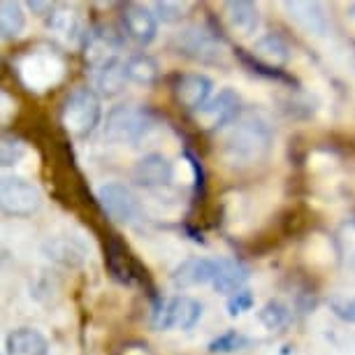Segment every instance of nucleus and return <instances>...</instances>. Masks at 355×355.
I'll list each match as a JSON object with an SVG mask.
<instances>
[{
    "mask_svg": "<svg viewBox=\"0 0 355 355\" xmlns=\"http://www.w3.org/2000/svg\"><path fill=\"white\" fill-rule=\"evenodd\" d=\"M272 128L258 114H244L223 137V160L232 167H253L270 156Z\"/></svg>",
    "mask_w": 355,
    "mask_h": 355,
    "instance_id": "f257e3e1",
    "label": "nucleus"
},
{
    "mask_svg": "<svg viewBox=\"0 0 355 355\" xmlns=\"http://www.w3.org/2000/svg\"><path fill=\"white\" fill-rule=\"evenodd\" d=\"M100 121V100L91 89H75L61 105V123L70 137L82 139L91 135Z\"/></svg>",
    "mask_w": 355,
    "mask_h": 355,
    "instance_id": "f03ea898",
    "label": "nucleus"
},
{
    "mask_svg": "<svg viewBox=\"0 0 355 355\" xmlns=\"http://www.w3.org/2000/svg\"><path fill=\"white\" fill-rule=\"evenodd\" d=\"M153 125V114L142 105H116L112 107L105 121V135L112 142H137Z\"/></svg>",
    "mask_w": 355,
    "mask_h": 355,
    "instance_id": "7ed1b4c3",
    "label": "nucleus"
},
{
    "mask_svg": "<svg viewBox=\"0 0 355 355\" xmlns=\"http://www.w3.org/2000/svg\"><path fill=\"white\" fill-rule=\"evenodd\" d=\"M179 53L193 58L200 63H209L216 65L223 61V40L218 37V33H214L205 26H189L182 33H177L174 37Z\"/></svg>",
    "mask_w": 355,
    "mask_h": 355,
    "instance_id": "20e7f679",
    "label": "nucleus"
},
{
    "mask_svg": "<svg viewBox=\"0 0 355 355\" xmlns=\"http://www.w3.org/2000/svg\"><path fill=\"white\" fill-rule=\"evenodd\" d=\"M19 75H21L26 86L35 91H44L56 82H61L63 61L49 49H31L19 61Z\"/></svg>",
    "mask_w": 355,
    "mask_h": 355,
    "instance_id": "39448f33",
    "label": "nucleus"
},
{
    "mask_svg": "<svg viewBox=\"0 0 355 355\" xmlns=\"http://www.w3.org/2000/svg\"><path fill=\"white\" fill-rule=\"evenodd\" d=\"M84 61L96 70H103L107 65L119 61V53L123 49V37L116 28L107 24H98L89 28L86 40L82 44Z\"/></svg>",
    "mask_w": 355,
    "mask_h": 355,
    "instance_id": "423d86ee",
    "label": "nucleus"
},
{
    "mask_svg": "<svg viewBox=\"0 0 355 355\" xmlns=\"http://www.w3.org/2000/svg\"><path fill=\"white\" fill-rule=\"evenodd\" d=\"M202 318V304L193 297H170L158 300L156 309H153L151 325L153 330H191Z\"/></svg>",
    "mask_w": 355,
    "mask_h": 355,
    "instance_id": "0eeeda50",
    "label": "nucleus"
},
{
    "mask_svg": "<svg viewBox=\"0 0 355 355\" xmlns=\"http://www.w3.org/2000/svg\"><path fill=\"white\" fill-rule=\"evenodd\" d=\"M0 205L3 211L10 216H33L40 205H42V196L35 184H31L24 177H5L3 186H0Z\"/></svg>",
    "mask_w": 355,
    "mask_h": 355,
    "instance_id": "6e6552de",
    "label": "nucleus"
},
{
    "mask_svg": "<svg viewBox=\"0 0 355 355\" xmlns=\"http://www.w3.org/2000/svg\"><path fill=\"white\" fill-rule=\"evenodd\" d=\"M239 105L242 100L232 89H223L216 98H211L205 107H200L198 112H193V119L202 130H218L227 123L237 121Z\"/></svg>",
    "mask_w": 355,
    "mask_h": 355,
    "instance_id": "1a4fd4ad",
    "label": "nucleus"
},
{
    "mask_svg": "<svg viewBox=\"0 0 355 355\" xmlns=\"http://www.w3.org/2000/svg\"><path fill=\"white\" fill-rule=\"evenodd\" d=\"M98 202L103 211L116 223H132L139 218V202L132 196L128 186L123 184H105L98 191Z\"/></svg>",
    "mask_w": 355,
    "mask_h": 355,
    "instance_id": "9d476101",
    "label": "nucleus"
},
{
    "mask_svg": "<svg viewBox=\"0 0 355 355\" xmlns=\"http://www.w3.org/2000/svg\"><path fill=\"white\" fill-rule=\"evenodd\" d=\"M211 79L207 75H198V72H191V75H182L174 79L172 84V93L174 100L189 112H198L200 107H205L211 100Z\"/></svg>",
    "mask_w": 355,
    "mask_h": 355,
    "instance_id": "9b49d317",
    "label": "nucleus"
},
{
    "mask_svg": "<svg viewBox=\"0 0 355 355\" xmlns=\"http://www.w3.org/2000/svg\"><path fill=\"white\" fill-rule=\"evenodd\" d=\"M121 24H123L125 35L130 40H135L137 44H151L153 40H156L158 19L149 8H144V5H137V3L123 5Z\"/></svg>",
    "mask_w": 355,
    "mask_h": 355,
    "instance_id": "f8f14e48",
    "label": "nucleus"
},
{
    "mask_svg": "<svg viewBox=\"0 0 355 355\" xmlns=\"http://www.w3.org/2000/svg\"><path fill=\"white\" fill-rule=\"evenodd\" d=\"M46 26L53 33V37L61 40L65 46H77L84 44L86 40V31L84 21L79 17V12L72 8H56L49 12V19H46Z\"/></svg>",
    "mask_w": 355,
    "mask_h": 355,
    "instance_id": "ddd939ff",
    "label": "nucleus"
},
{
    "mask_svg": "<svg viewBox=\"0 0 355 355\" xmlns=\"http://www.w3.org/2000/svg\"><path fill=\"white\" fill-rule=\"evenodd\" d=\"M105 263H107V270L112 272V277L121 284H132L135 279H142V270H139L137 260L130 258L128 249L123 246V242L119 237L110 234L107 237V244H105Z\"/></svg>",
    "mask_w": 355,
    "mask_h": 355,
    "instance_id": "4468645a",
    "label": "nucleus"
},
{
    "mask_svg": "<svg viewBox=\"0 0 355 355\" xmlns=\"http://www.w3.org/2000/svg\"><path fill=\"white\" fill-rule=\"evenodd\" d=\"M174 177L172 160L163 156V153H149V156L139 158L135 170H132V179L144 186V189H156V186H167Z\"/></svg>",
    "mask_w": 355,
    "mask_h": 355,
    "instance_id": "2eb2a0df",
    "label": "nucleus"
},
{
    "mask_svg": "<svg viewBox=\"0 0 355 355\" xmlns=\"http://www.w3.org/2000/svg\"><path fill=\"white\" fill-rule=\"evenodd\" d=\"M284 10L288 12L291 21H295L302 31L313 35H325L327 33V17L320 3H306V0H286Z\"/></svg>",
    "mask_w": 355,
    "mask_h": 355,
    "instance_id": "dca6fc26",
    "label": "nucleus"
},
{
    "mask_svg": "<svg viewBox=\"0 0 355 355\" xmlns=\"http://www.w3.org/2000/svg\"><path fill=\"white\" fill-rule=\"evenodd\" d=\"M216 267H218V263L211 258H189L172 272V284L177 288L214 284Z\"/></svg>",
    "mask_w": 355,
    "mask_h": 355,
    "instance_id": "f3484780",
    "label": "nucleus"
},
{
    "mask_svg": "<svg viewBox=\"0 0 355 355\" xmlns=\"http://www.w3.org/2000/svg\"><path fill=\"white\" fill-rule=\"evenodd\" d=\"M5 351L8 355H49V341L37 330L19 327V330L8 334Z\"/></svg>",
    "mask_w": 355,
    "mask_h": 355,
    "instance_id": "a211bd4d",
    "label": "nucleus"
},
{
    "mask_svg": "<svg viewBox=\"0 0 355 355\" xmlns=\"http://www.w3.org/2000/svg\"><path fill=\"white\" fill-rule=\"evenodd\" d=\"M218 267H216V277H214V288L218 293H225V295H234L242 291V286L246 284L249 279V270L239 263L237 258H220L216 260Z\"/></svg>",
    "mask_w": 355,
    "mask_h": 355,
    "instance_id": "6ab92c4d",
    "label": "nucleus"
},
{
    "mask_svg": "<svg viewBox=\"0 0 355 355\" xmlns=\"http://www.w3.org/2000/svg\"><path fill=\"white\" fill-rule=\"evenodd\" d=\"M253 56L258 58L260 63L270 65V68H284V65L291 61V46L279 33H270V35L260 37L256 46H253Z\"/></svg>",
    "mask_w": 355,
    "mask_h": 355,
    "instance_id": "aec40b11",
    "label": "nucleus"
},
{
    "mask_svg": "<svg viewBox=\"0 0 355 355\" xmlns=\"http://www.w3.org/2000/svg\"><path fill=\"white\" fill-rule=\"evenodd\" d=\"M223 15L230 24L232 31H237L239 35H251L258 28V8L249 0H232V3L223 5Z\"/></svg>",
    "mask_w": 355,
    "mask_h": 355,
    "instance_id": "412c9836",
    "label": "nucleus"
},
{
    "mask_svg": "<svg viewBox=\"0 0 355 355\" xmlns=\"http://www.w3.org/2000/svg\"><path fill=\"white\" fill-rule=\"evenodd\" d=\"M125 75H128V82L137 84V86H151L158 82L160 68L156 63V58L149 56V53H135L125 61Z\"/></svg>",
    "mask_w": 355,
    "mask_h": 355,
    "instance_id": "4be33fe9",
    "label": "nucleus"
},
{
    "mask_svg": "<svg viewBox=\"0 0 355 355\" xmlns=\"http://www.w3.org/2000/svg\"><path fill=\"white\" fill-rule=\"evenodd\" d=\"M26 28V12L24 5L17 0H3L0 3V33L5 40L19 37Z\"/></svg>",
    "mask_w": 355,
    "mask_h": 355,
    "instance_id": "5701e85b",
    "label": "nucleus"
},
{
    "mask_svg": "<svg viewBox=\"0 0 355 355\" xmlns=\"http://www.w3.org/2000/svg\"><path fill=\"white\" fill-rule=\"evenodd\" d=\"M125 82H128V75H125V63L121 61L107 65L98 75V89L103 96H116V93H121Z\"/></svg>",
    "mask_w": 355,
    "mask_h": 355,
    "instance_id": "b1692460",
    "label": "nucleus"
},
{
    "mask_svg": "<svg viewBox=\"0 0 355 355\" xmlns=\"http://www.w3.org/2000/svg\"><path fill=\"white\" fill-rule=\"evenodd\" d=\"M46 253L49 258L53 260H61L65 265H79L84 260V251L72 242V239H65V237H56L51 242H46Z\"/></svg>",
    "mask_w": 355,
    "mask_h": 355,
    "instance_id": "393cba45",
    "label": "nucleus"
},
{
    "mask_svg": "<svg viewBox=\"0 0 355 355\" xmlns=\"http://www.w3.org/2000/svg\"><path fill=\"white\" fill-rule=\"evenodd\" d=\"M237 56H239V61H242L244 65H249V68L256 72V75L260 77H265V79H274V82H284V84H297L291 75H286L284 70H279V68H270V65H265V63H260L253 53H244V49H237Z\"/></svg>",
    "mask_w": 355,
    "mask_h": 355,
    "instance_id": "a878e982",
    "label": "nucleus"
},
{
    "mask_svg": "<svg viewBox=\"0 0 355 355\" xmlns=\"http://www.w3.org/2000/svg\"><path fill=\"white\" fill-rule=\"evenodd\" d=\"M337 249L348 270L355 272V220H348L337 232Z\"/></svg>",
    "mask_w": 355,
    "mask_h": 355,
    "instance_id": "bb28decb",
    "label": "nucleus"
},
{
    "mask_svg": "<svg viewBox=\"0 0 355 355\" xmlns=\"http://www.w3.org/2000/svg\"><path fill=\"white\" fill-rule=\"evenodd\" d=\"M288 316H291V311H288V306L281 304L279 300H270L258 313L260 323H263L267 330H279V327H284L288 323Z\"/></svg>",
    "mask_w": 355,
    "mask_h": 355,
    "instance_id": "cd10ccee",
    "label": "nucleus"
},
{
    "mask_svg": "<svg viewBox=\"0 0 355 355\" xmlns=\"http://www.w3.org/2000/svg\"><path fill=\"white\" fill-rule=\"evenodd\" d=\"M191 5L189 3H170V0H158V3L151 5V12L156 15L158 21H165V24H174L184 17V12L189 10Z\"/></svg>",
    "mask_w": 355,
    "mask_h": 355,
    "instance_id": "c85d7f7f",
    "label": "nucleus"
},
{
    "mask_svg": "<svg viewBox=\"0 0 355 355\" xmlns=\"http://www.w3.org/2000/svg\"><path fill=\"white\" fill-rule=\"evenodd\" d=\"M246 344V339L239 334L237 330H227L225 334H220L209 344V351L211 353H232L237 348H242Z\"/></svg>",
    "mask_w": 355,
    "mask_h": 355,
    "instance_id": "c756f323",
    "label": "nucleus"
},
{
    "mask_svg": "<svg viewBox=\"0 0 355 355\" xmlns=\"http://www.w3.org/2000/svg\"><path fill=\"white\" fill-rule=\"evenodd\" d=\"M24 144L19 142V139H12V137H5L3 139V151H0V158H3V165L5 167H12V165H17L19 160L24 158Z\"/></svg>",
    "mask_w": 355,
    "mask_h": 355,
    "instance_id": "7c9ffc66",
    "label": "nucleus"
},
{
    "mask_svg": "<svg viewBox=\"0 0 355 355\" xmlns=\"http://www.w3.org/2000/svg\"><path fill=\"white\" fill-rule=\"evenodd\" d=\"M251 306H253L251 291H239L227 300V313H230V316H237V313H242V311H249Z\"/></svg>",
    "mask_w": 355,
    "mask_h": 355,
    "instance_id": "2f4dec72",
    "label": "nucleus"
},
{
    "mask_svg": "<svg viewBox=\"0 0 355 355\" xmlns=\"http://www.w3.org/2000/svg\"><path fill=\"white\" fill-rule=\"evenodd\" d=\"M330 309L334 311V316L346 320V323H355V300H330Z\"/></svg>",
    "mask_w": 355,
    "mask_h": 355,
    "instance_id": "473e14b6",
    "label": "nucleus"
},
{
    "mask_svg": "<svg viewBox=\"0 0 355 355\" xmlns=\"http://www.w3.org/2000/svg\"><path fill=\"white\" fill-rule=\"evenodd\" d=\"M186 160H189V165H191V170H193V177H196V193H198V196H202V193H205V170H202V163H200V158L193 151H186Z\"/></svg>",
    "mask_w": 355,
    "mask_h": 355,
    "instance_id": "72a5a7b5",
    "label": "nucleus"
},
{
    "mask_svg": "<svg viewBox=\"0 0 355 355\" xmlns=\"http://www.w3.org/2000/svg\"><path fill=\"white\" fill-rule=\"evenodd\" d=\"M348 12H351V15H353V17H355V3H353V5H351V8H348Z\"/></svg>",
    "mask_w": 355,
    "mask_h": 355,
    "instance_id": "f704fd0d",
    "label": "nucleus"
}]
</instances>
